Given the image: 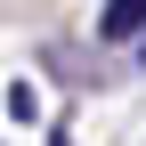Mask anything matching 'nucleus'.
I'll return each mask as SVG.
<instances>
[{"label":"nucleus","mask_w":146,"mask_h":146,"mask_svg":"<svg viewBox=\"0 0 146 146\" xmlns=\"http://www.w3.org/2000/svg\"><path fill=\"white\" fill-rule=\"evenodd\" d=\"M130 33H146V0H106L98 8V41H130Z\"/></svg>","instance_id":"1"},{"label":"nucleus","mask_w":146,"mask_h":146,"mask_svg":"<svg viewBox=\"0 0 146 146\" xmlns=\"http://www.w3.org/2000/svg\"><path fill=\"white\" fill-rule=\"evenodd\" d=\"M8 114L16 122H41V89H33V81H8Z\"/></svg>","instance_id":"2"}]
</instances>
